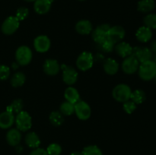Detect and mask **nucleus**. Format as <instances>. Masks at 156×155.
<instances>
[{"instance_id": "39448f33", "label": "nucleus", "mask_w": 156, "mask_h": 155, "mask_svg": "<svg viewBox=\"0 0 156 155\" xmlns=\"http://www.w3.org/2000/svg\"><path fill=\"white\" fill-rule=\"evenodd\" d=\"M94 64V56L90 52H83L76 59L78 68L82 71L89 70Z\"/></svg>"}, {"instance_id": "393cba45", "label": "nucleus", "mask_w": 156, "mask_h": 155, "mask_svg": "<svg viewBox=\"0 0 156 155\" xmlns=\"http://www.w3.org/2000/svg\"><path fill=\"white\" fill-rule=\"evenodd\" d=\"M26 81V77L24 73L22 72H16L14 74V75L11 79V84L14 88H18V87L22 86Z\"/></svg>"}, {"instance_id": "a211bd4d", "label": "nucleus", "mask_w": 156, "mask_h": 155, "mask_svg": "<svg viewBox=\"0 0 156 155\" xmlns=\"http://www.w3.org/2000/svg\"><path fill=\"white\" fill-rule=\"evenodd\" d=\"M21 140V133L18 129H12L6 134V141L11 146H18Z\"/></svg>"}, {"instance_id": "412c9836", "label": "nucleus", "mask_w": 156, "mask_h": 155, "mask_svg": "<svg viewBox=\"0 0 156 155\" xmlns=\"http://www.w3.org/2000/svg\"><path fill=\"white\" fill-rule=\"evenodd\" d=\"M104 70L110 75L115 74L119 70V63L112 58H108L104 62Z\"/></svg>"}, {"instance_id": "c85d7f7f", "label": "nucleus", "mask_w": 156, "mask_h": 155, "mask_svg": "<svg viewBox=\"0 0 156 155\" xmlns=\"http://www.w3.org/2000/svg\"><path fill=\"white\" fill-rule=\"evenodd\" d=\"M50 121L54 126H59L63 123V115L59 111L52 112L50 115Z\"/></svg>"}, {"instance_id": "72a5a7b5", "label": "nucleus", "mask_w": 156, "mask_h": 155, "mask_svg": "<svg viewBox=\"0 0 156 155\" xmlns=\"http://www.w3.org/2000/svg\"><path fill=\"white\" fill-rule=\"evenodd\" d=\"M29 15V10L25 7H21L17 10L16 12V17L18 19V21H23V20L26 19Z\"/></svg>"}, {"instance_id": "f3484780", "label": "nucleus", "mask_w": 156, "mask_h": 155, "mask_svg": "<svg viewBox=\"0 0 156 155\" xmlns=\"http://www.w3.org/2000/svg\"><path fill=\"white\" fill-rule=\"evenodd\" d=\"M52 2L53 0H36L34 5V9L39 15H44L50 10Z\"/></svg>"}, {"instance_id": "e433bc0d", "label": "nucleus", "mask_w": 156, "mask_h": 155, "mask_svg": "<svg viewBox=\"0 0 156 155\" xmlns=\"http://www.w3.org/2000/svg\"><path fill=\"white\" fill-rule=\"evenodd\" d=\"M30 155H48V153H47V150H45V149L37 147V148H34L30 152Z\"/></svg>"}, {"instance_id": "20e7f679", "label": "nucleus", "mask_w": 156, "mask_h": 155, "mask_svg": "<svg viewBox=\"0 0 156 155\" xmlns=\"http://www.w3.org/2000/svg\"><path fill=\"white\" fill-rule=\"evenodd\" d=\"M32 51L27 46H21L18 47L15 53V58L18 65H27L30 62L32 59Z\"/></svg>"}, {"instance_id": "4be33fe9", "label": "nucleus", "mask_w": 156, "mask_h": 155, "mask_svg": "<svg viewBox=\"0 0 156 155\" xmlns=\"http://www.w3.org/2000/svg\"><path fill=\"white\" fill-rule=\"evenodd\" d=\"M64 97L66 101L73 104H76L80 100V95H79V91L73 87H69L66 89L64 92Z\"/></svg>"}, {"instance_id": "473e14b6", "label": "nucleus", "mask_w": 156, "mask_h": 155, "mask_svg": "<svg viewBox=\"0 0 156 155\" xmlns=\"http://www.w3.org/2000/svg\"><path fill=\"white\" fill-rule=\"evenodd\" d=\"M101 47V50L103 51L107 52V53H111L113 50H114V46H115V44L113 43L111 41H110L108 39H106L105 41L101 43V44H99Z\"/></svg>"}, {"instance_id": "f03ea898", "label": "nucleus", "mask_w": 156, "mask_h": 155, "mask_svg": "<svg viewBox=\"0 0 156 155\" xmlns=\"http://www.w3.org/2000/svg\"><path fill=\"white\" fill-rule=\"evenodd\" d=\"M131 94H132L131 88L125 84H117L112 91V96L114 100H117V102H121V103H124L130 100Z\"/></svg>"}, {"instance_id": "c9c22d12", "label": "nucleus", "mask_w": 156, "mask_h": 155, "mask_svg": "<svg viewBox=\"0 0 156 155\" xmlns=\"http://www.w3.org/2000/svg\"><path fill=\"white\" fill-rule=\"evenodd\" d=\"M10 76V68L5 65H0V80L4 81Z\"/></svg>"}, {"instance_id": "a878e982", "label": "nucleus", "mask_w": 156, "mask_h": 155, "mask_svg": "<svg viewBox=\"0 0 156 155\" xmlns=\"http://www.w3.org/2000/svg\"><path fill=\"white\" fill-rule=\"evenodd\" d=\"M130 100L136 104H141L146 100V93L143 90L140 89L132 91Z\"/></svg>"}, {"instance_id": "c756f323", "label": "nucleus", "mask_w": 156, "mask_h": 155, "mask_svg": "<svg viewBox=\"0 0 156 155\" xmlns=\"http://www.w3.org/2000/svg\"><path fill=\"white\" fill-rule=\"evenodd\" d=\"M144 26L149 27L151 30L156 29V14H148L143 19Z\"/></svg>"}, {"instance_id": "ddd939ff", "label": "nucleus", "mask_w": 156, "mask_h": 155, "mask_svg": "<svg viewBox=\"0 0 156 155\" xmlns=\"http://www.w3.org/2000/svg\"><path fill=\"white\" fill-rule=\"evenodd\" d=\"M50 45H51L50 40L45 35H40L37 36L34 40V46L35 50L41 53L48 51L50 48Z\"/></svg>"}, {"instance_id": "5701e85b", "label": "nucleus", "mask_w": 156, "mask_h": 155, "mask_svg": "<svg viewBox=\"0 0 156 155\" xmlns=\"http://www.w3.org/2000/svg\"><path fill=\"white\" fill-rule=\"evenodd\" d=\"M155 8L154 0H140L137 5V9L142 13H149Z\"/></svg>"}, {"instance_id": "6ab92c4d", "label": "nucleus", "mask_w": 156, "mask_h": 155, "mask_svg": "<svg viewBox=\"0 0 156 155\" xmlns=\"http://www.w3.org/2000/svg\"><path fill=\"white\" fill-rule=\"evenodd\" d=\"M136 37L140 42L147 43L152 37V30L146 26H142L137 30L136 33Z\"/></svg>"}, {"instance_id": "f8f14e48", "label": "nucleus", "mask_w": 156, "mask_h": 155, "mask_svg": "<svg viewBox=\"0 0 156 155\" xmlns=\"http://www.w3.org/2000/svg\"><path fill=\"white\" fill-rule=\"evenodd\" d=\"M62 80L66 84L73 85L77 81L78 72L74 68L62 65Z\"/></svg>"}, {"instance_id": "0eeeda50", "label": "nucleus", "mask_w": 156, "mask_h": 155, "mask_svg": "<svg viewBox=\"0 0 156 155\" xmlns=\"http://www.w3.org/2000/svg\"><path fill=\"white\" fill-rule=\"evenodd\" d=\"M140 65V62L137 60L136 58L133 56V55H131V56L124 59L121 65L122 70H123L125 74H134V73L138 71Z\"/></svg>"}, {"instance_id": "58836bf2", "label": "nucleus", "mask_w": 156, "mask_h": 155, "mask_svg": "<svg viewBox=\"0 0 156 155\" xmlns=\"http://www.w3.org/2000/svg\"><path fill=\"white\" fill-rule=\"evenodd\" d=\"M70 155H82V152H78V151H74L73 153H70Z\"/></svg>"}, {"instance_id": "2eb2a0df", "label": "nucleus", "mask_w": 156, "mask_h": 155, "mask_svg": "<svg viewBox=\"0 0 156 155\" xmlns=\"http://www.w3.org/2000/svg\"><path fill=\"white\" fill-rule=\"evenodd\" d=\"M133 48V47L131 46L130 44L126 42H120L114 46V50L117 54L124 59L132 55Z\"/></svg>"}, {"instance_id": "7c9ffc66", "label": "nucleus", "mask_w": 156, "mask_h": 155, "mask_svg": "<svg viewBox=\"0 0 156 155\" xmlns=\"http://www.w3.org/2000/svg\"><path fill=\"white\" fill-rule=\"evenodd\" d=\"M82 155H103L101 150L96 145H89L84 147Z\"/></svg>"}, {"instance_id": "b1692460", "label": "nucleus", "mask_w": 156, "mask_h": 155, "mask_svg": "<svg viewBox=\"0 0 156 155\" xmlns=\"http://www.w3.org/2000/svg\"><path fill=\"white\" fill-rule=\"evenodd\" d=\"M24 141H25L26 144L30 148H37L41 144V139H40L39 136L37 135V134L34 132L27 133L24 138Z\"/></svg>"}, {"instance_id": "f257e3e1", "label": "nucleus", "mask_w": 156, "mask_h": 155, "mask_svg": "<svg viewBox=\"0 0 156 155\" xmlns=\"http://www.w3.org/2000/svg\"><path fill=\"white\" fill-rule=\"evenodd\" d=\"M138 71L139 76L142 80H152L156 74V63L155 61L149 60L140 63Z\"/></svg>"}, {"instance_id": "2f4dec72", "label": "nucleus", "mask_w": 156, "mask_h": 155, "mask_svg": "<svg viewBox=\"0 0 156 155\" xmlns=\"http://www.w3.org/2000/svg\"><path fill=\"white\" fill-rule=\"evenodd\" d=\"M47 151L48 155H60L62 153V147L59 144L53 143L47 147Z\"/></svg>"}, {"instance_id": "bb28decb", "label": "nucleus", "mask_w": 156, "mask_h": 155, "mask_svg": "<svg viewBox=\"0 0 156 155\" xmlns=\"http://www.w3.org/2000/svg\"><path fill=\"white\" fill-rule=\"evenodd\" d=\"M23 106H24V105H23L22 100H21V99H16V100H14L9 106H7L6 110L12 112V113L13 114H18L22 111Z\"/></svg>"}, {"instance_id": "ea45409f", "label": "nucleus", "mask_w": 156, "mask_h": 155, "mask_svg": "<svg viewBox=\"0 0 156 155\" xmlns=\"http://www.w3.org/2000/svg\"><path fill=\"white\" fill-rule=\"evenodd\" d=\"M26 2H35L36 0H24Z\"/></svg>"}, {"instance_id": "cd10ccee", "label": "nucleus", "mask_w": 156, "mask_h": 155, "mask_svg": "<svg viewBox=\"0 0 156 155\" xmlns=\"http://www.w3.org/2000/svg\"><path fill=\"white\" fill-rule=\"evenodd\" d=\"M59 112L63 115H71L75 112V104L69 103L68 101H65L60 105L59 107Z\"/></svg>"}, {"instance_id": "dca6fc26", "label": "nucleus", "mask_w": 156, "mask_h": 155, "mask_svg": "<svg viewBox=\"0 0 156 155\" xmlns=\"http://www.w3.org/2000/svg\"><path fill=\"white\" fill-rule=\"evenodd\" d=\"M15 115L13 113L5 111L0 114V128L2 129H9L15 122Z\"/></svg>"}, {"instance_id": "9b49d317", "label": "nucleus", "mask_w": 156, "mask_h": 155, "mask_svg": "<svg viewBox=\"0 0 156 155\" xmlns=\"http://www.w3.org/2000/svg\"><path fill=\"white\" fill-rule=\"evenodd\" d=\"M111 26L107 24H101L98 26L92 32V39L98 45L107 39V35Z\"/></svg>"}, {"instance_id": "f704fd0d", "label": "nucleus", "mask_w": 156, "mask_h": 155, "mask_svg": "<svg viewBox=\"0 0 156 155\" xmlns=\"http://www.w3.org/2000/svg\"><path fill=\"white\" fill-rule=\"evenodd\" d=\"M136 109V104L131 100H129L123 103V109L126 113L131 114L135 111Z\"/></svg>"}, {"instance_id": "a19ab883", "label": "nucleus", "mask_w": 156, "mask_h": 155, "mask_svg": "<svg viewBox=\"0 0 156 155\" xmlns=\"http://www.w3.org/2000/svg\"><path fill=\"white\" fill-rule=\"evenodd\" d=\"M154 79H155V81H156V74H155V78H154Z\"/></svg>"}, {"instance_id": "6e6552de", "label": "nucleus", "mask_w": 156, "mask_h": 155, "mask_svg": "<svg viewBox=\"0 0 156 155\" xmlns=\"http://www.w3.org/2000/svg\"><path fill=\"white\" fill-rule=\"evenodd\" d=\"M125 34H126V32L123 27L119 25L113 26L110 27L108 30L107 39H108L116 45L123 40V38L125 37Z\"/></svg>"}, {"instance_id": "4468645a", "label": "nucleus", "mask_w": 156, "mask_h": 155, "mask_svg": "<svg viewBox=\"0 0 156 155\" xmlns=\"http://www.w3.org/2000/svg\"><path fill=\"white\" fill-rule=\"evenodd\" d=\"M60 65L55 59H47L44 64V71L48 75H56L59 73Z\"/></svg>"}, {"instance_id": "423d86ee", "label": "nucleus", "mask_w": 156, "mask_h": 155, "mask_svg": "<svg viewBox=\"0 0 156 155\" xmlns=\"http://www.w3.org/2000/svg\"><path fill=\"white\" fill-rule=\"evenodd\" d=\"M20 21L15 16L8 17L2 24V31L5 35H12L18 29Z\"/></svg>"}, {"instance_id": "aec40b11", "label": "nucleus", "mask_w": 156, "mask_h": 155, "mask_svg": "<svg viewBox=\"0 0 156 155\" xmlns=\"http://www.w3.org/2000/svg\"><path fill=\"white\" fill-rule=\"evenodd\" d=\"M92 24L88 20H81L76 24V30L81 35H88L92 31Z\"/></svg>"}, {"instance_id": "7ed1b4c3", "label": "nucleus", "mask_w": 156, "mask_h": 155, "mask_svg": "<svg viewBox=\"0 0 156 155\" xmlns=\"http://www.w3.org/2000/svg\"><path fill=\"white\" fill-rule=\"evenodd\" d=\"M16 123L17 129L20 132H27L31 128L32 119L28 112L25 111H21L17 114L15 120Z\"/></svg>"}, {"instance_id": "37998d69", "label": "nucleus", "mask_w": 156, "mask_h": 155, "mask_svg": "<svg viewBox=\"0 0 156 155\" xmlns=\"http://www.w3.org/2000/svg\"><path fill=\"white\" fill-rule=\"evenodd\" d=\"M155 62L156 63V57H155Z\"/></svg>"}, {"instance_id": "79ce46f5", "label": "nucleus", "mask_w": 156, "mask_h": 155, "mask_svg": "<svg viewBox=\"0 0 156 155\" xmlns=\"http://www.w3.org/2000/svg\"><path fill=\"white\" fill-rule=\"evenodd\" d=\"M79 1H85V0H79Z\"/></svg>"}, {"instance_id": "1a4fd4ad", "label": "nucleus", "mask_w": 156, "mask_h": 155, "mask_svg": "<svg viewBox=\"0 0 156 155\" xmlns=\"http://www.w3.org/2000/svg\"><path fill=\"white\" fill-rule=\"evenodd\" d=\"M75 113L80 120H87L91 116V107L86 102L79 100L75 104Z\"/></svg>"}, {"instance_id": "4c0bfd02", "label": "nucleus", "mask_w": 156, "mask_h": 155, "mask_svg": "<svg viewBox=\"0 0 156 155\" xmlns=\"http://www.w3.org/2000/svg\"><path fill=\"white\" fill-rule=\"evenodd\" d=\"M149 49H150L152 53H155V54H156V40H153L152 43H151Z\"/></svg>"}, {"instance_id": "9d476101", "label": "nucleus", "mask_w": 156, "mask_h": 155, "mask_svg": "<svg viewBox=\"0 0 156 155\" xmlns=\"http://www.w3.org/2000/svg\"><path fill=\"white\" fill-rule=\"evenodd\" d=\"M152 54L150 49L146 46H136L133 48V56H135L140 63L152 60Z\"/></svg>"}]
</instances>
